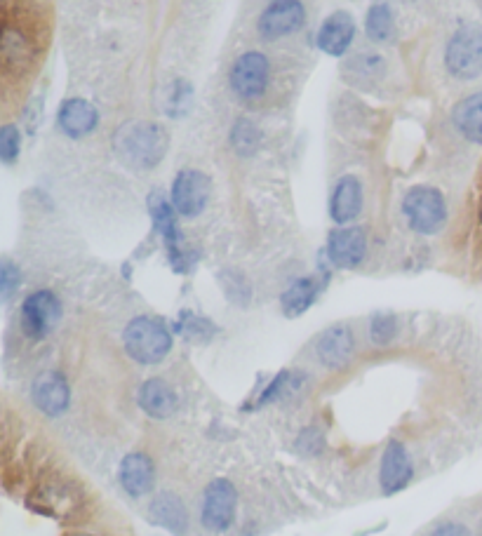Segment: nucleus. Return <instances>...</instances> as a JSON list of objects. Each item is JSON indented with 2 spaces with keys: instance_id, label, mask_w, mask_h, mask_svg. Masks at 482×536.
Masks as SVG:
<instances>
[{
  "instance_id": "17",
  "label": "nucleus",
  "mask_w": 482,
  "mask_h": 536,
  "mask_svg": "<svg viewBox=\"0 0 482 536\" xmlns=\"http://www.w3.org/2000/svg\"><path fill=\"white\" fill-rule=\"evenodd\" d=\"M353 38H356V22L348 12H334L323 22L318 31V48L330 57L346 55V50L351 48Z\"/></svg>"
},
{
  "instance_id": "21",
  "label": "nucleus",
  "mask_w": 482,
  "mask_h": 536,
  "mask_svg": "<svg viewBox=\"0 0 482 536\" xmlns=\"http://www.w3.org/2000/svg\"><path fill=\"white\" fill-rule=\"evenodd\" d=\"M452 120L466 139L482 144V92H475V95L461 99V102L454 106Z\"/></svg>"
},
{
  "instance_id": "27",
  "label": "nucleus",
  "mask_w": 482,
  "mask_h": 536,
  "mask_svg": "<svg viewBox=\"0 0 482 536\" xmlns=\"http://www.w3.org/2000/svg\"><path fill=\"white\" fill-rule=\"evenodd\" d=\"M19 283H22V273H19V268L12 264V261L5 259L3 266H0V287H3V297L10 299Z\"/></svg>"
},
{
  "instance_id": "12",
  "label": "nucleus",
  "mask_w": 482,
  "mask_h": 536,
  "mask_svg": "<svg viewBox=\"0 0 482 536\" xmlns=\"http://www.w3.org/2000/svg\"><path fill=\"white\" fill-rule=\"evenodd\" d=\"M414 478V466L410 459V452L405 450L403 442L393 440L388 442L384 457H381V466H379V487L386 497L391 494L403 492V489L410 485Z\"/></svg>"
},
{
  "instance_id": "19",
  "label": "nucleus",
  "mask_w": 482,
  "mask_h": 536,
  "mask_svg": "<svg viewBox=\"0 0 482 536\" xmlns=\"http://www.w3.org/2000/svg\"><path fill=\"white\" fill-rule=\"evenodd\" d=\"M363 210V184L356 177H341L334 186L330 214L337 224H351Z\"/></svg>"
},
{
  "instance_id": "10",
  "label": "nucleus",
  "mask_w": 482,
  "mask_h": 536,
  "mask_svg": "<svg viewBox=\"0 0 482 536\" xmlns=\"http://www.w3.org/2000/svg\"><path fill=\"white\" fill-rule=\"evenodd\" d=\"M149 212L153 217V224L160 236L165 240L167 247V257H170L172 266L177 271H184L186 268V252L182 247V231L177 226V210H174L172 203H167V198L163 193H153L149 198Z\"/></svg>"
},
{
  "instance_id": "15",
  "label": "nucleus",
  "mask_w": 482,
  "mask_h": 536,
  "mask_svg": "<svg viewBox=\"0 0 482 536\" xmlns=\"http://www.w3.org/2000/svg\"><path fill=\"white\" fill-rule=\"evenodd\" d=\"M356 351V339L346 325H334L330 330L320 334L316 344V355L327 370H341L348 365Z\"/></svg>"
},
{
  "instance_id": "6",
  "label": "nucleus",
  "mask_w": 482,
  "mask_h": 536,
  "mask_svg": "<svg viewBox=\"0 0 482 536\" xmlns=\"http://www.w3.org/2000/svg\"><path fill=\"white\" fill-rule=\"evenodd\" d=\"M62 320V301L50 290L29 294L22 304V332L29 339H45Z\"/></svg>"
},
{
  "instance_id": "5",
  "label": "nucleus",
  "mask_w": 482,
  "mask_h": 536,
  "mask_svg": "<svg viewBox=\"0 0 482 536\" xmlns=\"http://www.w3.org/2000/svg\"><path fill=\"white\" fill-rule=\"evenodd\" d=\"M445 64L454 78L471 80L482 76V31L466 26L454 33L447 43Z\"/></svg>"
},
{
  "instance_id": "7",
  "label": "nucleus",
  "mask_w": 482,
  "mask_h": 536,
  "mask_svg": "<svg viewBox=\"0 0 482 536\" xmlns=\"http://www.w3.org/2000/svg\"><path fill=\"white\" fill-rule=\"evenodd\" d=\"M269 76H271L269 59L261 55V52L252 50L245 52L243 57H238V62L233 64L231 85L238 97L254 99L266 92V87H269Z\"/></svg>"
},
{
  "instance_id": "23",
  "label": "nucleus",
  "mask_w": 482,
  "mask_h": 536,
  "mask_svg": "<svg viewBox=\"0 0 482 536\" xmlns=\"http://www.w3.org/2000/svg\"><path fill=\"white\" fill-rule=\"evenodd\" d=\"M365 31L374 43H386L393 36V12L386 3L372 5L365 19Z\"/></svg>"
},
{
  "instance_id": "24",
  "label": "nucleus",
  "mask_w": 482,
  "mask_h": 536,
  "mask_svg": "<svg viewBox=\"0 0 482 536\" xmlns=\"http://www.w3.org/2000/svg\"><path fill=\"white\" fill-rule=\"evenodd\" d=\"M231 142H233V149H236L240 156H250V153L257 151V146H259L257 125L250 123V120H238L236 127H233Z\"/></svg>"
},
{
  "instance_id": "16",
  "label": "nucleus",
  "mask_w": 482,
  "mask_h": 536,
  "mask_svg": "<svg viewBox=\"0 0 482 536\" xmlns=\"http://www.w3.org/2000/svg\"><path fill=\"white\" fill-rule=\"evenodd\" d=\"M149 520L174 536H186L189 532V511L184 501L172 492H160L151 499Z\"/></svg>"
},
{
  "instance_id": "4",
  "label": "nucleus",
  "mask_w": 482,
  "mask_h": 536,
  "mask_svg": "<svg viewBox=\"0 0 482 536\" xmlns=\"http://www.w3.org/2000/svg\"><path fill=\"white\" fill-rule=\"evenodd\" d=\"M403 214L412 231L421 233V236H433L447 221L443 193L431 186H414L403 200Z\"/></svg>"
},
{
  "instance_id": "22",
  "label": "nucleus",
  "mask_w": 482,
  "mask_h": 536,
  "mask_svg": "<svg viewBox=\"0 0 482 536\" xmlns=\"http://www.w3.org/2000/svg\"><path fill=\"white\" fill-rule=\"evenodd\" d=\"M320 292V285L316 278H299L287 287V292L280 299V306H283V313L287 318H297L301 313H306L313 306Z\"/></svg>"
},
{
  "instance_id": "8",
  "label": "nucleus",
  "mask_w": 482,
  "mask_h": 536,
  "mask_svg": "<svg viewBox=\"0 0 482 536\" xmlns=\"http://www.w3.org/2000/svg\"><path fill=\"white\" fill-rule=\"evenodd\" d=\"M31 400L45 417H62L71 405V388L62 372L48 370L38 374L31 386Z\"/></svg>"
},
{
  "instance_id": "25",
  "label": "nucleus",
  "mask_w": 482,
  "mask_h": 536,
  "mask_svg": "<svg viewBox=\"0 0 482 536\" xmlns=\"http://www.w3.org/2000/svg\"><path fill=\"white\" fill-rule=\"evenodd\" d=\"M19 149H22V137L15 125H5L0 132V158L5 165H12L19 158Z\"/></svg>"
},
{
  "instance_id": "28",
  "label": "nucleus",
  "mask_w": 482,
  "mask_h": 536,
  "mask_svg": "<svg viewBox=\"0 0 482 536\" xmlns=\"http://www.w3.org/2000/svg\"><path fill=\"white\" fill-rule=\"evenodd\" d=\"M290 379H292V374H290V372H283V374H278V377L271 381V386H269V388H266V391H264V393H261V398H259V402H261V405H264V402H269V400H276V398H278V395L285 391V386H287V384H290Z\"/></svg>"
},
{
  "instance_id": "11",
  "label": "nucleus",
  "mask_w": 482,
  "mask_h": 536,
  "mask_svg": "<svg viewBox=\"0 0 482 536\" xmlns=\"http://www.w3.org/2000/svg\"><path fill=\"white\" fill-rule=\"evenodd\" d=\"M306 22V8L301 0H273V3L261 12L257 29L261 38L278 40L290 33L299 31Z\"/></svg>"
},
{
  "instance_id": "2",
  "label": "nucleus",
  "mask_w": 482,
  "mask_h": 536,
  "mask_svg": "<svg viewBox=\"0 0 482 536\" xmlns=\"http://www.w3.org/2000/svg\"><path fill=\"white\" fill-rule=\"evenodd\" d=\"M125 351L139 365H158L172 351V334L158 318L139 316L123 332Z\"/></svg>"
},
{
  "instance_id": "13",
  "label": "nucleus",
  "mask_w": 482,
  "mask_h": 536,
  "mask_svg": "<svg viewBox=\"0 0 482 536\" xmlns=\"http://www.w3.org/2000/svg\"><path fill=\"white\" fill-rule=\"evenodd\" d=\"M118 480L127 497L144 499L146 494H151L153 485H156V466H153L149 454L132 452L120 461Z\"/></svg>"
},
{
  "instance_id": "1",
  "label": "nucleus",
  "mask_w": 482,
  "mask_h": 536,
  "mask_svg": "<svg viewBox=\"0 0 482 536\" xmlns=\"http://www.w3.org/2000/svg\"><path fill=\"white\" fill-rule=\"evenodd\" d=\"M113 146L127 165L149 170L163 160L167 146H170V137L156 123H127L116 132Z\"/></svg>"
},
{
  "instance_id": "26",
  "label": "nucleus",
  "mask_w": 482,
  "mask_h": 536,
  "mask_svg": "<svg viewBox=\"0 0 482 536\" xmlns=\"http://www.w3.org/2000/svg\"><path fill=\"white\" fill-rule=\"evenodd\" d=\"M396 327H398L396 318L388 316V313H379V316H374L372 323H370V337H372L374 344L384 346L393 337H396Z\"/></svg>"
},
{
  "instance_id": "20",
  "label": "nucleus",
  "mask_w": 482,
  "mask_h": 536,
  "mask_svg": "<svg viewBox=\"0 0 482 536\" xmlns=\"http://www.w3.org/2000/svg\"><path fill=\"white\" fill-rule=\"evenodd\" d=\"M97 111L95 106L87 104L85 99H69L62 109H59V127L69 134V137H85L97 127Z\"/></svg>"
},
{
  "instance_id": "30",
  "label": "nucleus",
  "mask_w": 482,
  "mask_h": 536,
  "mask_svg": "<svg viewBox=\"0 0 482 536\" xmlns=\"http://www.w3.org/2000/svg\"><path fill=\"white\" fill-rule=\"evenodd\" d=\"M69 536H97V534H87V532H76V534H69Z\"/></svg>"
},
{
  "instance_id": "9",
  "label": "nucleus",
  "mask_w": 482,
  "mask_h": 536,
  "mask_svg": "<svg viewBox=\"0 0 482 536\" xmlns=\"http://www.w3.org/2000/svg\"><path fill=\"white\" fill-rule=\"evenodd\" d=\"M210 200V179L198 170H184L172 184V205L182 217H198Z\"/></svg>"
},
{
  "instance_id": "14",
  "label": "nucleus",
  "mask_w": 482,
  "mask_h": 536,
  "mask_svg": "<svg viewBox=\"0 0 482 536\" xmlns=\"http://www.w3.org/2000/svg\"><path fill=\"white\" fill-rule=\"evenodd\" d=\"M327 257L337 268H358L367 257V236L363 229L344 226L327 240Z\"/></svg>"
},
{
  "instance_id": "3",
  "label": "nucleus",
  "mask_w": 482,
  "mask_h": 536,
  "mask_svg": "<svg viewBox=\"0 0 482 536\" xmlns=\"http://www.w3.org/2000/svg\"><path fill=\"white\" fill-rule=\"evenodd\" d=\"M238 518V489L231 480L214 478L200 499V522L207 532L224 534Z\"/></svg>"
},
{
  "instance_id": "29",
  "label": "nucleus",
  "mask_w": 482,
  "mask_h": 536,
  "mask_svg": "<svg viewBox=\"0 0 482 536\" xmlns=\"http://www.w3.org/2000/svg\"><path fill=\"white\" fill-rule=\"evenodd\" d=\"M428 536H473V532L466 525H461V522L452 520V522H443V525H438Z\"/></svg>"
},
{
  "instance_id": "18",
  "label": "nucleus",
  "mask_w": 482,
  "mask_h": 536,
  "mask_svg": "<svg viewBox=\"0 0 482 536\" xmlns=\"http://www.w3.org/2000/svg\"><path fill=\"white\" fill-rule=\"evenodd\" d=\"M139 407L153 419H167L177 412L179 398L174 388L163 379H149L144 381L137 393Z\"/></svg>"
}]
</instances>
